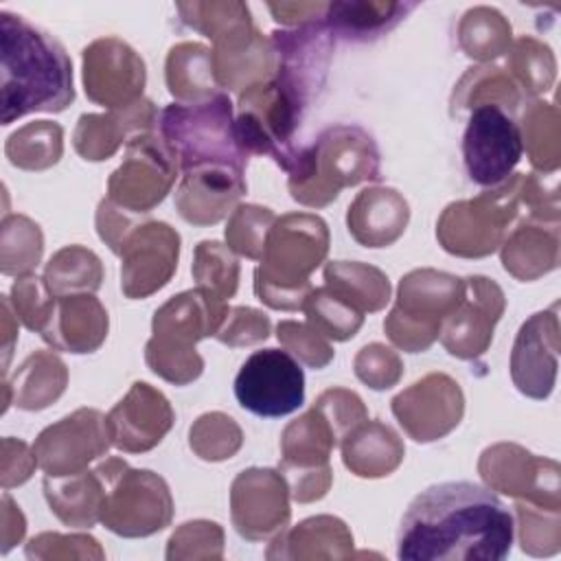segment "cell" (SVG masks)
Masks as SVG:
<instances>
[{
  "mask_svg": "<svg viewBox=\"0 0 561 561\" xmlns=\"http://www.w3.org/2000/svg\"><path fill=\"white\" fill-rule=\"evenodd\" d=\"M112 445L105 414L79 408L39 432L33 451L46 476H70L88 469Z\"/></svg>",
  "mask_w": 561,
  "mask_h": 561,
  "instance_id": "obj_14",
  "label": "cell"
},
{
  "mask_svg": "<svg viewBox=\"0 0 561 561\" xmlns=\"http://www.w3.org/2000/svg\"><path fill=\"white\" fill-rule=\"evenodd\" d=\"M508 66L515 81L528 94L546 92L554 79V57L550 48L533 37H519L513 44L508 53Z\"/></svg>",
  "mask_w": 561,
  "mask_h": 561,
  "instance_id": "obj_46",
  "label": "cell"
},
{
  "mask_svg": "<svg viewBox=\"0 0 561 561\" xmlns=\"http://www.w3.org/2000/svg\"><path fill=\"white\" fill-rule=\"evenodd\" d=\"M44 495L50 511L68 526L92 528L101 522L105 482L96 469H83L70 476H46Z\"/></svg>",
  "mask_w": 561,
  "mask_h": 561,
  "instance_id": "obj_30",
  "label": "cell"
},
{
  "mask_svg": "<svg viewBox=\"0 0 561 561\" xmlns=\"http://www.w3.org/2000/svg\"><path fill=\"white\" fill-rule=\"evenodd\" d=\"M267 9L274 13L276 22L289 24V26H305L311 22H320L327 11V2H289V4H267Z\"/></svg>",
  "mask_w": 561,
  "mask_h": 561,
  "instance_id": "obj_53",
  "label": "cell"
},
{
  "mask_svg": "<svg viewBox=\"0 0 561 561\" xmlns=\"http://www.w3.org/2000/svg\"><path fill=\"white\" fill-rule=\"evenodd\" d=\"M180 254V234L164 221L138 224L121 245V289L127 298H147L162 289Z\"/></svg>",
  "mask_w": 561,
  "mask_h": 561,
  "instance_id": "obj_16",
  "label": "cell"
},
{
  "mask_svg": "<svg viewBox=\"0 0 561 561\" xmlns=\"http://www.w3.org/2000/svg\"><path fill=\"white\" fill-rule=\"evenodd\" d=\"M39 335L57 351L94 353L107 337V311L92 294L55 296L50 318Z\"/></svg>",
  "mask_w": 561,
  "mask_h": 561,
  "instance_id": "obj_26",
  "label": "cell"
},
{
  "mask_svg": "<svg viewBox=\"0 0 561 561\" xmlns=\"http://www.w3.org/2000/svg\"><path fill=\"white\" fill-rule=\"evenodd\" d=\"M392 414L416 443H432L458 427L465 397L449 375L430 373L392 399Z\"/></svg>",
  "mask_w": 561,
  "mask_h": 561,
  "instance_id": "obj_15",
  "label": "cell"
},
{
  "mask_svg": "<svg viewBox=\"0 0 561 561\" xmlns=\"http://www.w3.org/2000/svg\"><path fill=\"white\" fill-rule=\"evenodd\" d=\"M158 123L182 171L199 164H248V153L234 136L232 103L224 92L195 103H171Z\"/></svg>",
  "mask_w": 561,
  "mask_h": 561,
  "instance_id": "obj_7",
  "label": "cell"
},
{
  "mask_svg": "<svg viewBox=\"0 0 561 561\" xmlns=\"http://www.w3.org/2000/svg\"><path fill=\"white\" fill-rule=\"evenodd\" d=\"M64 129L50 121H33L13 131L4 142L9 162L18 169L42 171L59 162Z\"/></svg>",
  "mask_w": 561,
  "mask_h": 561,
  "instance_id": "obj_37",
  "label": "cell"
},
{
  "mask_svg": "<svg viewBox=\"0 0 561 561\" xmlns=\"http://www.w3.org/2000/svg\"><path fill=\"white\" fill-rule=\"evenodd\" d=\"M324 285L348 300L362 313L379 311L390 300L388 276L359 261H331L324 267Z\"/></svg>",
  "mask_w": 561,
  "mask_h": 561,
  "instance_id": "obj_35",
  "label": "cell"
},
{
  "mask_svg": "<svg viewBox=\"0 0 561 561\" xmlns=\"http://www.w3.org/2000/svg\"><path fill=\"white\" fill-rule=\"evenodd\" d=\"M245 193L243 169L230 164H199L182 171L175 191L180 217L193 226L221 221Z\"/></svg>",
  "mask_w": 561,
  "mask_h": 561,
  "instance_id": "obj_23",
  "label": "cell"
},
{
  "mask_svg": "<svg viewBox=\"0 0 561 561\" xmlns=\"http://www.w3.org/2000/svg\"><path fill=\"white\" fill-rule=\"evenodd\" d=\"M416 2H327L324 26L344 39H375L392 31Z\"/></svg>",
  "mask_w": 561,
  "mask_h": 561,
  "instance_id": "obj_33",
  "label": "cell"
},
{
  "mask_svg": "<svg viewBox=\"0 0 561 561\" xmlns=\"http://www.w3.org/2000/svg\"><path fill=\"white\" fill-rule=\"evenodd\" d=\"M276 221V215L256 204H239L226 226V241L228 248L245 259L261 261L265 250V239Z\"/></svg>",
  "mask_w": 561,
  "mask_h": 561,
  "instance_id": "obj_45",
  "label": "cell"
},
{
  "mask_svg": "<svg viewBox=\"0 0 561 561\" xmlns=\"http://www.w3.org/2000/svg\"><path fill=\"white\" fill-rule=\"evenodd\" d=\"M462 296L465 278L430 267L412 270L399 283L397 302L383 320V331L399 348L423 353L438 340L445 318Z\"/></svg>",
  "mask_w": 561,
  "mask_h": 561,
  "instance_id": "obj_8",
  "label": "cell"
},
{
  "mask_svg": "<svg viewBox=\"0 0 561 561\" xmlns=\"http://www.w3.org/2000/svg\"><path fill=\"white\" fill-rule=\"evenodd\" d=\"M276 337L287 353L309 368H324L333 359V348L324 335H320L309 322L280 320L276 324Z\"/></svg>",
  "mask_w": 561,
  "mask_h": 561,
  "instance_id": "obj_48",
  "label": "cell"
},
{
  "mask_svg": "<svg viewBox=\"0 0 561 561\" xmlns=\"http://www.w3.org/2000/svg\"><path fill=\"white\" fill-rule=\"evenodd\" d=\"M145 61L118 37H101L83 48V85L90 101L118 110L142 99Z\"/></svg>",
  "mask_w": 561,
  "mask_h": 561,
  "instance_id": "obj_17",
  "label": "cell"
},
{
  "mask_svg": "<svg viewBox=\"0 0 561 561\" xmlns=\"http://www.w3.org/2000/svg\"><path fill=\"white\" fill-rule=\"evenodd\" d=\"M302 311L307 316V322L320 335L335 342H344L353 337L364 322V313L357 307H353L348 300L337 296L333 289H329L327 285L316 287L307 294L302 302Z\"/></svg>",
  "mask_w": 561,
  "mask_h": 561,
  "instance_id": "obj_40",
  "label": "cell"
},
{
  "mask_svg": "<svg viewBox=\"0 0 561 561\" xmlns=\"http://www.w3.org/2000/svg\"><path fill=\"white\" fill-rule=\"evenodd\" d=\"M366 419L368 412L355 392L329 388L302 416L285 427L278 471L296 502H313L327 495L333 478L329 467L333 447L340 445L348 430Z\"/></svg>",
  "mask_w": 561,
  "mask_h": 561,
  "instance_id": "obj_3",
  "label": "cell"
},
{
  "mask_svg": "<svg viewBox=\"0 0 561 561\" xmlns=\"http://www.w3.org/2000/svg\"><path fill=\"white\" fill-rule=\"evenodd\" d=\"M66 383V364L53 351H35L18 366L11 379H4V408L13 403L31 412L44 410L64 394Z\"/></svg>",
  "mask_w": 561,
  "mask_h": 561,
  "instance_id": "obj_31",
  "label": "cell"
},
{
  "mask_svg": "<svg viewBox=\"0 0 561 561\" xmlns=\"http://www.w3.org/2000/svg\"><path fill=\"white\" fill-rule=\"evenodd\" d=\"M178 158L164 138L145 131L127 140L121 167L107 180V199L129 213H149L171 191Z\"/></svg>",
  "mask_w": 561,
  "mask_h": 561,
  "instance_id": "obj_12",
  "label": "cell"
},
{
  "mask_svg": "<svg viewBox=\"0 0 561 561\" xmlns=\"http://www.w3.org/2000/svg\"><path fill=\"white\" fill-rule=\"evenodd\" d=\"M524 173H513L500 186L476 199L449 204L436 226V237L449 254L480 259L493 254L506 239L508 226L519 213Z\"/></svg>",
  "mask_w": 561,
  "mask_h": 561,
  "instance_id": "obj_10",
  "label": "cell"
},
{
  "mask_svg": "<svg viewBox=\"0 0 561 561\" xmlns=\"http://www.w3.org/2000/svg\"><path fill=\"white\" fill-rule=\"evenodd\" d=\"M2 524H4L2 526V552H9V548L24 537L26 524H24L22 515H18V519L11 522V511L4 500H2Z\"/></svg>",
  "mask_w": 561,
  "mask_h": 561,
  "instance_id": "obj_54",
  "label": "cell"
},
{
  "mask_svg": "<svg viewBox=\"0 0 561 561\" xmlns=\"http://www.w3.org/2000/svg\"><path fill=\"white\" fill-rule=\"evenodd\" d=\"M158 123V112L149 99L107 114H81L72 134V145L83 160H105L116 153L123 140L134 134H145Z\"/></svg>",
  "mask_w": 561,
  "mask_h": 561,
  "instance_id": "obj_25",
  "label": "cell"
},
{
  "mask_svg": "<svg viewBox=\"0 0 561 561\" xmlns=\"http://www.w3.org/2000/svg\"><path fill=\"white\" fill-rule=\"evenodd\" d=\"M191 449L202 460H226L232 458L241 443L243 434L241 427L224 412H208L202 414L193 425L188 434Z\"/></svg>",
  "mask_w": 561,
  "mask_h": 561,
  "instance_id": "obj_44",
  "label": "cell"
},
{
  "mask_svg": "<svg viewBox=\"0 0 561 561\" xmlns=\"http://www.w3.org/2000/svg\"><path fill=\"white\" fill-rule=\"evenodd\" d=\"M482 480L506 495L559 511V465L535 458L519 445L500 443L486 447L478 462Z\"/></svg>",
  "mask_w": 561,
  "mask_h": 561,
  "instance_id": "obj_19",
  "label": "cell"
},
{
  "mask_svg": "<svg viewBox=\"0 0 561 561\" xmlns=\"http://www.w3.org/2000/svg\"><path fill=\"white\" fill-rule=\"evenodd\" d=\"M506 307L504 291L486 276L465 278V296L460 305L445 318L440 327V342L449 355L460 359H476L491 340L497 320Z\"/></svg>",
  "mask_w": 561,
  "mask_h": 561,
  "instance_id": "obj_20",
  "label": "cell"
},
{
  "mask_svg": "<svg viewBox=\"0 0 561 561\" xmlns=\"http://www.w3.org/2000/svg\"><path fill=\"white\" fill-rule=\"evenodd\" d=\"M173 419L167 397L145 381H136L105 416L112 445L127 454L153 449L171 430Z\"/></svg>",
  "mask_w": 561,
  "mask_h": 561,
  "instance_id": "obj_22",
  "label": "cell"
},
{
  "mask_svg": "<svg viewBox=\"0 0 561 561\" xmlns=\"http://www.w3.org/2000/svg\"><path fill=\"white\" fill-rule=\"evenodd\" d=\"M353 366H355L357 379L364 381L373 390L392 388L401 379V373H403L399 355L379 342L366 344L355 355Z\"/></svg>",
  "mask_w": 561,
  "mask_h": 561,
  "instance_id": "obj_50",
  "label": "cell"
},
{
  "mask_svg": "<svg viewBox=\"0 0 561 561\" xmlns=\"http://www.w3.org/2000/svg\"><path fill=\"white\" fill-rule=\"evenodd\" d=\"M213 48V70L219 88L243 92L254 83L267 81L276 72V50L252 20L221 33Z\"/></svg>",
  "mask_w": 561,
  "mask_h": 561,
  "instance_id": "obj_24",
  "label": "cell"
},
{
  "mask_svg": "<svg viewBox=\"0 0 561 561\" xmlns=\"http://www.w3.org/2000/svg\"><path fill=\"white\" fill-rule=\"evenodd\" d=\"M559 351L557 305L530 316L522 327L511 353L515 388L530 399H546L554 388Z\"/></svg>",
  "mask_w": 561,
  "mask_h": 561,
  "instance_id": "obj_21",
  "label": "cell"
},
{
  "mask_svg": "<svg viewBox=\"0 0 561 561\" xmlns=\"http://www.w3.org/2000/svg\"><path fill=\"white\" fill-rule=\"evenodd\" d=\"M342 460L359 478L392 473L405 454L399 434L381 421H362L340 440Z\"/></svg>",
  "mask_w": 561,
  "mask_h": 561,
  "instance_id": "obj_29",
  "label": "cell"
},
{
  "mask_svg": "<svg viewBox=\"0 0 561 561\" xmlns=\"http://www.w3.org/2000/svg\"><path fill=\"white\" fill-rule=\"evenodd\" d=\"M379 149L357 125L327 127L309 147H300L289 171L291 197L311 208L331 204L342 188L379 180Z\"/></svg>",
  "mask_w": 561,
  "mask_h": 561,
  "instance_id": "obj_5",
  "label": "cell"
},
{
  "mask_svg": "<svg viewBox=\"0 0 561 561\" xmlns=\"http://www.w3.org/2000/svg\"><path fill=\"white\" fill-rule=\"evenodd\" d=\"M353 550V535L346 524L331 515H318L300 522L287 533H278L267 559H298V557H348Z\"/></svg>",
  "mask_w": 561,
  "mask_h": 561,
  "instance_id": "obj_32",
  "label": "cell"
},
{
  "mask_svg": "<svg viewBox=\"0 0 561 561\" xmlns=\"http://www.w3.org/2000/svg\"><path fill=\"white\" fill-rule=\"evenodd\" d=\"M410 206L405 197L388 186L364 188L346 213V226L353 239L366 248H386L394 243L408 226Z\"/></svg>",
  "mask_w": 561,
  "mask_h": 561,
  "instance_id": "obj_28",
  "label": "cell"
},
{
  "mask_svg": "<svg viewBox=\"0 0 561 561\" xmlns=\"http://www.w3.org/2000/svg\"><path fill=\"white\" fill-rule=\"evenodd\" d=\"M232 524L248 541H263L285 530L289 522V489L280 471L245 469L230 489Z\"/></svg>",
  "mask_w": 561,
  "mask_h": 561,
  "instance_id": "obj_18",
  "label": "cell"
},
{
  "mask_svg": "<svg viewBox=\"0 0 561 561\" xmlns=\"http://www.w3.org/2000/svg\"><path fill=\"white\" fill-rule=\"evenodd\" d=\"M39 467L35 451L26 443L7 436L2 440V489L9 491L31 478L33 469Z\"/></svg>",
  "mask_w": 561,
  "mask_h": 561,
  "instance_id": "obj_52",
  "label": "cell"
},
{
  "mask_svg": "<svg viewBox=\"0 0 561 561\" xmlns=\"http://www.w3.org/2000/svg\"><path fill=\"white\" fill-rule=\"evenodd\" d=\"M557 110L550 103L535 101L522 118V145L530 153V162L541 171H557L559 167V134Z\"/></svg>",
  "mask_w": 561,
  "mask_h": 561,
  "instance_id": "obj_42",
  "label": "cell"
},
{
  "mask_svg": "<svg viewBox=\"0 0 561 561\" xmlns=\"http://www.w3.org/2000/svg\"><path fill=\"white\" fill-rule=\"evenodd\" d=\"M329 250V228L311 213H289L272 224L259 267L254 270V291L272 309H302L311 272L324 261Z\"/></svg>",
  "mask_w": 561,
  "mask_h": 561,
  "instance_id": "obj_4",
  "label": "cell"
},
{
  "mask_svg": "<svg viewBox=\"0 0 561 561\" xmlns=\"http://www.w3.org/2000/svg\"><path fill=\"white\" fill-rule=\"evenodd\" d=\"M228 302L208 289L195 287L169 298L153 313V335L145 346V359L151 373L186 386L204 370V359L195 344L208 335H217Z\"/></svg>",
  "mask_w": 561,
  "mask_h": 561,
  "instance_id": "obj_6",
  "label": "cell"
},
{
  "mask_svg": "<svg viewBox=\"0 0 561 561\" xmlns=\"http://www.w3.org/2000/svg\"><path fill=\"white\" fill-rule=\"evenodd\" d=\"M458 42L467 57L489 61L508 50L511 24L491 7H473L458 24Z\"/></svg>",
  "mask_w": 561,
  "mask_h": 561,
  "instance_id": "obj_38",
  "label": "cell"
},
{
  "mask_svg": "<svg viewBox=\"0 0 561 561\" xmlns=\"http://www.w3.org/2000/svg\"><path fill=\"white\" fill-rule=\"evenodd\" d=\"M105 482L101 522L121 537H149L171 524L173 500L167 482L149 469H131L121 458L94 467Z\"/></svg>",
  "mask_w": 561,
  "mask_h": 561,
  "instance_id": "obj_9",
  "label": "cell"
},
{
  "mask_svg": "<svg viewBox=\"0 0 561 561\" xmlns=\"http://www.w3.org/2000/svg\"><path fill=\"white\" fill-rule=\"evenodd\" d=\"M524 145L511 110L497 103H482L469 112L462 134V160L471 182L493 188L513 175L522 160Z\"/></svg>",
  "mask_w": 561,
  "mask_h": 561,
  "instance_id": "obj_11",
  "label": "cell"
},
{
  "mask_svg": "<svg viewBox=\"0 0 561 561\" xmlns=\"http://www.w3.org/2000/svg\"><path fill=\"white\" fill-rule=\"evenodd\" d=\"M239 405L256 416L278 419L305 403V373L285 348L254 351L234 377Z\"/></svg>",
  "mask_w": 561,
  "mask_h": 561,
  "instance_id": "obj_13",
  "label": "cell"
},
{
  "mask_svg": "<svg viewBox=\"0 0 561 561\" xmlns=\"http://www.w3.org/2000/svg\"><path fill=\"white\" fill-rule=\"evenodd\" d=\"M559 263V213H530L502 243V265L519 280H533Z\"/></svg>",
  "mask_w": 561,
  "mask_h": 561,
  "instance_id": "obj_27",
  "label": "cell"
},
{
  "mask_svg": "<svg viewBox=\"0 0 561 561\" xmlns=\"http://www.w3.org/2000/svg\"><path fill=\"white\" fill-rule=\"evenodd\" d=\"M182 20L204 33L210 39H217L228 28L252 20L250 9L243 2H193V4H178Z\"/></svg>",
  "mask_w": 561,
  "mask_h": 561,
  "instance_id": "obj_49",
  "label": "cell"
},
{
  "mask_svg": "<svg viewBox=\"0 0 561 561\" xmlns=\"http://www.w3.org/2000/svg\"><path fill=\"white\" fill-rule=\"evenodd\" d=\"M103 280L99 256L81 245H66L50 256L44 270V283L53 296L94 294Z\"/></svg>",
  "mask_w": 561,
  "mask_h": 561,
  "instance_id": "obj_36",
  "label": "cell"
},
{
  "mask_svg": "<svg viewBox=\"0 0 561 561\" xmlns=\"http://www.w3.org/2000/svg\"><path fill=\"white\" fill-rule=\"evenodd\" d=\"M0 50L2 125L33 112L57 114L75 101L72 61L50 33L0 11Z\"/></svg>",
  "mask_w": 561,
  "mask_h": 561,
  "instance_id": "obj_2",
  "label": "cell"
},
{
  "mask_svg": "<svg viewBox=\"0 0 561 561\" xmlns=\"http://www.w3.org/2000/svg\"><path fill=\"white\" fill-rule=\"evenodd\" d=\"M193 278L197 287L213 291L215 296L228 300L234 296L239 285V263L232 250L219 241H202L195 248Z\"/></svg>",
  "mask_w": 561,
  "mask_h": 561,
  "instance_id": "obj_43",
  "label": "cell"
},
{
  "mask_svg": "<svg viewBox=\"0 0 561 561\" xmlns=\"http://www.w3.org/2000/svg\"><path fill=\"white\" fill-rule=\"evenodd\" d=\"M44 237L24 215H4L0 237V270L4 276H26L42 261Z\"/></svg>",
  "mask_w": 561,
  "mask_h": 561,
  "instance_id": "obj_39",
  "label": "cell"
},
{
  "mask_svg": "<svg viewBox=\"0 0 561 561\" xmlns=\"http://www.w3.org/2000/svg\"><path fill=\"white\" fill-rule=\"evenodd\" d=\"M513 515L473 482H440L421 491L401 517L397 557L403 561H502L513 546Z\"/></svg>",
  "mask_w": 561,
  "mask_h": 561,
  "instance_id": "obj_1",
  "label": "cell"
},
{
  "mask_svg": "<svg viewBox=\"0 0 561 561\" xmlns=\"http://www.w3.org/2000/svg\"><path fill=\"white\" fill-rule=\"evenodd\" d=\"M167 85L178 103H195L219 94L213 50L193 42L173 46L167 57Z\"/></svg>",
  "mask_w": 561,
  "mask_h": 561,
  "instance_id": "obj_34",
  "label": "cell"
},
{
  "mask_svg": "<svg viewBox=\"0 0 561 561\" xmlns=\"http://www.w3.org/2000/svg\"><path fill=\"white\" fill-rule=\"evenodd\" d=\"M482 103H497L502 107L508 105L513 112L519 105L517 83L504 75L500 68H471L454 92V107L460 110H473Z\"/></svg>",
  "mask_w": 561,
  "mask_h": 561,
  "instance_id": "obj_41",
  "label": "cell"
},
{
  "mask_svg": "<svg viewBox=\"0 0 561 561\" xmlns=\"http://www.w3.org/2000/svg\"><path fill=\"white\" fill-rule=\"evenodd\" d=\"M270 318L252 307H228V313L217 331V340L228 346H250L267 340Z\"/></svg>",
  "mask_w": 561,
  "mask_h": 561,
  "instance_id": "obj_51",
  "label": "cell"
},
{
  "mask_svg": "<svg viewBox=\"0 0 561 561\" xmlns=\"http://www.w3.org/2000/svg\"><path fill=\"white\" fill-rule=\"evenodd\" d=\"M9 300L13 305L15 320L35 333L44 331L55 305V296L48 291L44 278H37L35 274L18 276Z\"/></svg>",
  "mask_w": 561,
  "mask_h": 561,
  "instance_id": "obj_47",
  "label": "cell"
}]
</instances>
